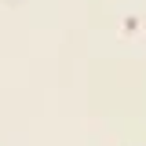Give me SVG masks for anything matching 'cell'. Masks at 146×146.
Returning <instances> with one entry per match:
<instances>
[]
</instances>
